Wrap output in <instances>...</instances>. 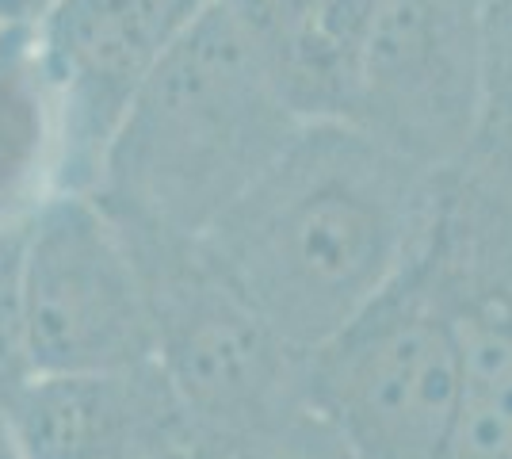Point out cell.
Instances as JSON below:
<instances>
[{"label": "cell", "instance_id": "cell-1", "mask_svg": "<svg viewBox=\"0 0 512 459\" xmlns=\"http://www.w3.org/2000/svg\"><path fill=\"white\" fill-rule=\"evenodd\" d=\"M432 199L436 169L352 119H306L199 245L287 345L314 352L406 272Z\"/></svg>", "mask_w": 512, "mask_h": 459}, {"label": "cell", "instance_id": "cell-2", "mask_svg": "<svg viewBox=\"0 0 512 459\" xmlns=\"http://www.w3.org/2000/svg\"><path fill=\"white\" fill-rule=\"evenodd\" d=\"M302 123L260 39L214 0L134 92L92 196L111 219L203 238Z\"/></svg>", "mask_w": 512, "mask_h": 459}, {"label": "cell", "instance_id": "cell-3", "mask_svg": "<svg viewBox=\"0 0 512 459\" xmlns=\"http://www.w3.org/2000/svg\"><path fill=\"white\" fill-rule=\"evenodd\" d=\"M142 272L153 360L195 425V444L264 433L306 410V352L264 322L199 238L119 222Z\"/></svg>", "mask_w": 512, "mask_h": 459}, {"label": "cell", "instance_id": "cell-4", "mask_svg": "<svg viewBox=\"0 0 512 459\" xmlns=\"http://www.w3.org/2000/svg\"><path fill=\"white\" fill-rule=\"evenodd\" d=\"M306 406L356 459H448L459 341L425 241L375 303L306 352Z\"/></svg>", "mask_w": 512, "mask_h": 459}, {"label": "cell", "instance_id": "cell-5", "mask_svg": "<svg viewBox=\"0 0 512 459\" xmlns=\"http://www.w3.org/2000/svg\"><path fill=\"white\" fill-rule=\"evenodd\" d=\"M428 264L459 341L448 459H512V134L486 131L436 169Z\"/></svg>", "mask_w": 512, "mask_h": 459}, {"label": "cell", "instance_id": "cell-6", "mask_svg": "<svg viewBox=\"0 0 512 459\" xmlns=\"http://www.w3.org/2000/svg\"><path fill=\"white\" fill-rule=\"evenodd\" d=\"M20 295L31 372H100L153 360L142 272L92 192H54L23 222Z\"/></svg>", "mask_w": 512, "mask_h": 459}, {"label": "cell", "instance_id": "cell-7", "mask_svg": "<svg viewBox=\"0 0 512 459\" xmlns=\"http://www.w3.org/2000/svg\"><path fill=\"white\" fill-rule=\"evenodd\" d=\"M490 0H383L348 119L425 169L451 165L486 131Z\"/></svg>", "mask_w": 512, "mask_h": 459}, {"label": "cell", "instance_id": "cell-8", "mask_svg": "<svg viewBox=\"0 0 512 459\" xmlns=\"http://www.w3.org/2000/svg\"><path fill=\"white\" fill-rule=\"evenodd\" d=\"M214 0H54L35 23L62 108V192H92L134 92Z\"/></svg>", "mask_w": 512, "mask_h": 459}, {"label": "cell", "instance_id": "cell-9", "mask_svg": "<svg viewBox=\"0 0 512 459\" xmlns=\"http://www.w3.org/2000/svg\"><path fill=\"white\" fill-rule=\"evenodd\" d=\"M20 459H176L195 425L157 360L100 372H31L0 398Z\"/></svg>", "mask_w": 512, "mask_h": 459}, {"label": "cell", "instance_id": "cell-10", "mask_svg": "<svg viewBox=\"0 0 512 459\" xmlns=\"http://www.w3.org/2000/svg\"><path fill=\"white\" fill-rule=\"evenodd\" d=\"M306 119H348L383 0H226Z\"/></svg>", "mask_w": 512, "mask_h": 459}, {"label": "cell", "instance_id": "cell-11", "mask_svg": "<svg viewBox=\"0 0 512 459\" xmlns=\"http://www.w3.org/2000/svg\"><path fill=\"white\" fill-rule=\"evenodd\" d=\"M62 192V108L35 23H0V230Z\"/></svg>", "mask_w": 512, "mask_h": 459}, {"label": "cell", "instance_id": "cell-12", "mask_svg": "<svg viewBox=\"0 0 512 459\" xmlns=\"http://www.w3.org/2000/svg\"><path fill=\"white\" fill-rule=\"evenodd\" d=\"M192 459H356L341 433L318 417L310 406L253 437L222 440V444H195Z\"/></svg>", "mask_w": 512, "mask_h": 459}, {"label": "cell", "instance_id": "cell-13", "mask_svg": "<svg viewBox=\"0 0 512 459\" xmlns=\"http://www.w3.org/2000/svg\"><path fill=\"white\" fill-rule=\"evenodd\" d=\"M27 219H31V215H27ZM23 222L0 230V398L12 394L23 379L31 375V352H27L23 295H20Z\"/></svg>", "mask_w": 512, "mask_h": 459}, {"label": "cell", "instance_id": "cell-14", "mask_svg": "<svg viewBox=\"0 0 512 459\" xmlns=\"http://www.w3.org/2000/svg\"><path fill=\"white\" fill-rule=\"evenodd\" d=\"M486 131H512V0L486 8Z\"/></svg>", "mask_w": 512, "mask_h": 459}, {"label": "cell", "instance_id": "cell-15", "mask_svg": "<svg viewBox=\"0 0 512 459\" xmlns=\"http://www.w3.org/2000/svg\"><path fill=\"white\" fill-rule=\"evenodd\" d=\"M54 0H0V23H39Z\"/></svg>", "mask_w": 512, "mask_h": 459}, {"label": "cell", "instance_id": "cell-16", "mask_svg": "<svg viewBox=\"0 0 512 459\" xmlns=\"http://www.w3.org/2000/svg\"><path fill=\"white\" fill-rule=\"evenodd\" d=\"M0 459H20L16 448H12V440H8V433H4V421H0Z\"/></svg>", "mask_w": 512, "mask_h": 459}, {"label": "cell", "instance_id": "cell-17", "mask_svg": "<svg viewBox=\"0 0 512 459\" xmlns=\"http://www.w3.org/2000/svg\"><path fill=\"white\" fill-rule=\"evenodd\" d=\"M509 134H512V131H509Z\"/></svg>", "mask_w": 512, "mask_h": 459}]
</instances>
